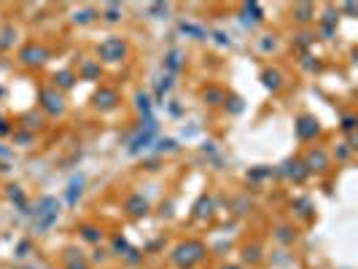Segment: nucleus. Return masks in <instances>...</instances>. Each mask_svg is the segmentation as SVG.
I'll return each instance as SVG.
<instances>
[{"label":"nucleus","instance_id":"1","mask_svg":"<svg viewBox=\"0 0 358 269\" xmlns=\"http://www.w3.org/2000/svg\"><path fill=\"white\" fill-rule=\"evenodd\" d=\"M57 216H60V202H57L54 197H43L41 202L35 205V213H33V229L35 232H46Z\"/></svg>","mask_w":358,"mask_h":269},{"label":"nucleus","instance_id":"2","mask_svg":"<svg viewBox=\"0 0 358 269\" xmlns=\"http://www.w3.org/2000/svg\"><path fill=\"white\" fill-rule=\"evenodd\" d=\"M202 258H205V245L197 243V239H188V243L178 245L175 253H173V261L181 264V266H191L197 261H202Z\"/></svg>","mask_w":358,"mask_h":269},{"label":"nucleus","instance_id":"3","mask_svg":"<svg viewBox=\"0 0 358 269\" xmlns=\"http://www.w3.org/2000/svg\"><path fill=\"white\" fill-rule=\"evenodd\" d=\"M97 54L102 57L105 62H121L127 57V43L121 41V38H116V35H111V38H105V41L100 43V49H97Z\"/></svg>","mask_w":358,"mask_h":269},{"label":"nucleus","instance_id":"4","mask_svg":"<svg viewBox=\"0 0 358 269\" xmlns=\"http://www.w3.org/2000/svg\"><path fill=\"white\" fill-rule=\"evenodd\" d=\"M156 138V121L154 119H148L146 121V129H140L135 138H132V143H129V153H140V151H146L148 146H151V140Z\"/></svg>","mask_w":358,"mask_h":269},{"label":"nucleus","instance_id":"5","mask_svg":"<svg viewBox=\"0 0 358 269\" xmlns=\"http://www.w3.org/2000/svg\"><path fill=\"white\" fill-rule=\"evenodd\" d=\"M41 102H43L46 113H51V116H60V113L65 111V100H62V94L57 89H43L41 92Z\"/></svg>","mask_w":358,"mask_h":269},{"label":"nucleus","instance_id":"6","mask_svg":"<svg viewBox=\"0 0 358 269\" xmlns=\"http://www.w3.org/2000/svg\"><path fill=\"white\" fill-rule=\"evenodd\" d=\"M19 60H22L24 65H43L46 60H49V51H46L43 46H35V43H30V46H24V49H22V54H19Z\"/></svg>","mask_w":358,"mask_h":269},{"label":"nucleus","instance_id":"7","mask_svg":"<svg viewBox=\"0 0 358 269\" xmlns=\"http://www.w3.org/2000/svg\"><path fill=\"white\" fill-rule=\"evenodd\" d=\"M318 132H320V127H318V121L313 116H299L296 119V134H299V140H313Z\"/></svg>","mask_w":358,"mask_h":269},{"label":"nucleus","instance_id":"8","mask_svg":"<svg viewBox=\"0 0 358 269\" xmlns=\"http://www.w3.org/2000/svg\"><path fill=\"white\" fill-rule=\"evenodd\" d=\"M116 102H119V94L113 89H100L94 94V108H100V111H113Z\"/></svg>","mask_w":358,"mask_h":269},{"label":"nucleus","instance_id":"9","mask_svg":"<svg viewBox=\"0 0 358 269\" xmlns=\"http://www.w3.org/2000/svg\"><path fill=\"white\" fill-rule=\"evenodd\" d=\"M283 172H286L288 178H294V180H305L307 175H310V170H307V165L305 162H286V165H283Z\"/></svg>","mask_w":358,"mask_h":269},{"label":"nucleus","instance_id":"10","mask_svg":"<svg viewBox=\"0 0 358 269\" xmlns=\"http://www.w3.org/2000/svg\"><path fill=\"white\" fill-rule=\"evenodd\" d=\"M305 165H307V170H326V167H328V156H326V151H320V148L310 151Z\"/></svg>","mask_w":358,"mask_h":269},{"label":"nucleus","instance_id":"11","mask_svg":"<svg viewBox=\"0 0 358 269\" xmlns=\"http://www.w3.org/2000/svg\"><path fill=\"white\" fill-rule=\"evenodd\" d=\"M127 210H129L132 216H146L148 213V199L143 194H132L127 199Z\"/></svg>","mask_w":358,"mask_h":269},{"label":"nucleus","instance_id":"12","mask_svg":"<svg viewBox=\"0 0 358 269\" xmlns=\"http://www.w3.org/2000/svg\"><path fill=\"white\" fill-rule=\"evenodd\" d=\"M181 33L194 38V41H207V30L200 24H194V22H181Z\"/></svg>","mask_w":358,"mask_h":269},{"label":"nucleus","instance_id":"13","mask_svg":"<svg viewBox=\"0 0 358 269\" xmlns=\"http://www.w3.org/2000/svg\"><path fill=\"white\" fill-rule=\"evenodd\" d=\"M181 51H178V49H173V51H170L167 57H164V67H167V70H170V75H173V73H178V70H181Z\"/></svg>","mask_w":358,"mask_h":269},{"label":"nucleus","instance_id":"14","mask_svg":"<svg viewBox=\"0 0 358 269\" xmlns=\"http://www.w3.org/2000/svg\"><path fill=\"white\" fill-rule=\"evenodd\" d=\"M81 186H84V178H73L70 186H68V205H75L81 197Z\"/></svg>","mask_w":358,"mask_h":269},{"label":"nucleus","instance_id":"15","mask_svg":"<svg viewBox=\"0 0 358 269\" xmlns=\"http://www.w3.org/2000/svg\"><path fill=\"white\" fill-rule=\"evenodd\" d=\"M261 81H264V86H267V89H280L283 75H280L278 70H267V73L261 75Z\"/></svg>","mask_w":358,"mask_h":269},{"label":"nucleus","instance_id":"16","mask_svg":"<svg viewBox=\"0 0 358 269\" xmlns=\"http://www.w3.org/2000/svg\"><path fill=\"white\" fill-rule=\"evenodd\" d=\"M135 102H137V111L146 116V121L151 119V100H148V94H143V92H137V97H135Z\"/></svg>","mask_w":358,"mask_h":269},{"label":"nucleus","instance_id":"17","mask_svg":"<svg viewBox=\"0 0 358 269\" xmlns=\"http://www.w3.org/2000/svg\"><path fill=\"white\" fill-rule=\"evenodd\" d=\"M294 16L299 19V22H310L313 19V6H307V3H299L294 8Z\"/></svg>","mask_w":358,"mask_h":269},{"label":"nucleus","instance_id":"18","mask_svg":"<svg viewBox=\"0 0 358 269\" xmlns=\"http://www.w3.org/2000/svg\"><path fill=\"white\" fill-rule=\"evenodd\" d=\"M54 81H57V86H62V89H70L73 81H75V75H73L70 70H62V73L54 75Z\"/></svg>","mask_w":358,"mask_h":269},{"label":"nucleus","instance_id":"19","mask_svg":"<svg viewBox=\"0 0 358 269\" xmlns=\"http://www.w3.org/2000/svg\"><path fill=\"white\" fill-rule=\"evenodd\" d=\"M170 89H173V75H164V78L159 81V86H156V100L162 102V100H164V94H167Z\"/></svg>","mask_w":358,"mask_h":269},{"label":"nucleus","instance_id":"20","mask_svg":"<svg viewBox=\"0 0 358 269\" xmlns=\"http://www.w3.org/2000/svg\"><path fill=\"white\" fill-rule=\"evenodd\" d=\"M81 237L87 239V243H100V239H102V232H100V229H94V226H84V229H81Z\"/></svg>","mask_w":358,"mask_h":269},{"label":"nucleus","instance_id":"21","mask_svg":"<svg viewBox=\"0 0 358 269\" xmlns=\"http://www.w3.org/2000/svg\"><path fill=\"white\" fill-rule=\"evenodd\" d=\"M8 199L16 202V205L24 210V194H22V189H19V186H8Z\"/></svg>","mask_w":358,"mask_h":269},{"label":"nucleus","instance_id":"22","mask_svg":"<svg viewBox=\"0 0 358 269\" xmlns=\"http://www.w3.org/2000/svg\"><path fill=\"white\" fill-rule=\"evenodd\" d=\"M94 16H97V11H94V8H84V11L75 14V22H78V24H89Z\"/></svg>","mask_w":358,"mask_h":269},{"label":"nucleus","instance_id":"23","mask_svg":"<svg viewBox=\"0 0 358 269\" xmlns=\"http://www.w3.org/2000/svg\"><path fill=\"white\" fill-rule=\"evenodd\" d=\"M14 27H6L3 33H0V49H8V46H11V41H14Z\"/></svg>","mask_w":358,"mask_h":269},{"label":"nucleus","instance_id":"24","mask_svg":"<svg viewBox=\"0 0 358 269\" xmlns=\"http://www.w3.org/2000/svg\"><path fill=\"white\" fill-rule=\"evenodd\" d=\"M84 75H87V78H97L100 75V65H94V62H87L84 65V70H81Z\"/></svg>","mask_w":358,"mask_h":269},{"label":"nucleus","instance_id":"25","mask_svg":"<svg viewBox=\"0 0 358 269\" xmlns=\"http://www.w3.org/2000/svg\"><path fill=\"white\" fill-rule=\"evenodd\" d=\"M205 100H210L213 105H218V102L224 100V92H221V89H207V92H205Z\"/></svg>","mask_w":358,"mask_h":269},{"label":"nucleus","instance_id":"26","mask_svg":"<svg viewBox=\"0 0 358 269\" xmlns=\"http://www.w3.org/2000/svg\"><path fill=\"white\" fill-rule=\"evenodd\" d=\"M68 253H70V256H68V269H89L87 264L81 261V258L75 261V251H68Z\"/></svg>","mask_w":358,"mask_h":269},{"label":"nucleus","instance_id":"27","mask_svg":"<svg viewBox=\"0 0 358 269\" xmlns=\"http://www.w3.org/2000/svg\"><path fill=\"white\" fill-rule=\"evenodd\" d=\"M119 16H121V8L119 6H108L105 8V19H108V22H119Z\"/></svg>","mask_w":358,"mask_h":269},{"label":"nucleus","instance_id":"28","mask_svg":"<svg viewBox=\"0 0 358 269\" xmlns=\"http://www.w3.org/2000/svg\"><path fill=\"white\" fill-rule=\"evenodd\" d=\"M156 146H159V148H156L159 153H162V151H175V140H170V138H167V140H159Z\"/></svg>","mask_w":358,"mask_h":269},{"label":"nucleus","instance_id":"29","mask_svg":"<svg viewBox=\"0 0 358 269\" xmlns=\"http://www.w3.org/2000/svg\"><path fill=\"white\" fill-rule=\"evenodd\" d=\"M278 239H280V243H291V239H294V234H291V229L283 226L280 232H278Z\"/></svg>","mask_w":358,"mask_h":269},{"label":"nucleus","instance_id":"30","mask_svg":"<svg viewBox=\"0 0 358 269\" xmlns=\"http://www.w3.org/2000/svg\"><path fill=\"white\" fill-rule=\"evenodd\" d=\"M342 129H345V132H353V129H355V116H345V119H342Z\"/></svg>","mask_w":358,"mask_h":269},{"label":"nucleus","instance_id":"31","mask_svg":"<svg viewBox=\"0 0 358 269\" xmlns=\"http://www.w3.org/2000/svg\"><path fill=\"white\" fill-rule=\"evenodd\" d=\"M27 253H30V243L24 239V243H19V248H16V256H19V258H24Z\"/></svg>","mask_w":358,"mask_h":269},{"label":"nucleus","instance_id":"32","mask_svg":"<svg viewBox=\"0 0 358 269\" xmlns=\"http://www.w3.org/2000/svg\"><path fill=\"white\" fill-rule=\"evenodd\" d=\"M113 251H129V245L121 237H116V239H113Z\"/></svg>","mask_w":358,"mask_h":269},{"label":"nucleus","instance_id":"33","mask_svg":"<svg viewBox=\"0 0 358 269\" xmlns=\"http://www.w3.org/2000/svg\"><path fill=\"white\" fill-rule=\"evenodd\" d=\"M245 258H248V261H256V258H259V248H248V251H245Z\"/></svg>","mask_w":358,"mask_h":269},{"label":"nucleus","instance_id":"34","mask_svg":"<svg viewBox=\"0 0 358 269\" xmlns=\"http://www.w3.org/2000/svg\"><path fill=\"white\" fill-rule=\"evenodd\" d=\"M261 49H264V51L275 49V38H272V41H269V35H267V38H264V41H261Z\"/></svg>","mask_w":358,"mask_h":269},{"label":"nucleus","instance_id":"35","mask_svg":"<svg viewBox=\"0 0 358 269\" xmlns=\"http://www.w3.org/2000/svg\"><path fill=\"white\" fill-rule=\"evenodd\" d=\"M269 172H272V170H253V172H251V178H267Z\"/></svg>","mask_w":358,"mask_h":269},{"label":"nucleus","instance_id":"36","mask_svg":"<svg viewBox=\"0 0 358 269\" xmlns=\"http://www.w3.org/2000/svg\"><path fill=\"white\" fill-rule=\"evenodd\" d=\"M310 41H313V35H307V33H301V35H299V43H301V46H307Z\"/></svg>","mask_w":358,"mask_h":269},{"label":"nucleus","instance_id":"37","mask_svg":"<svg viewBox=\"0 0 358 269\" xmlns=\"http://www.w3.org/2000/svg\"><path fill=\"white\" fill-rule=\"evenodd\" d=\"M337 156H339V159H347V156H350V148H339Z\"/></svg>","mask_w":358,"mask_h":269},{"label":"nucleus","instance_id":"38","mask_svg":"<svg viewBox=\"0 0 358 269\" xmlns=\"http://www.w3.org/2000/svg\"><path fill=\"white\" fill-rule=\"evenodd\" d=\"M8 132H11V129H8V124L3 121V124H0V134H8Z\"/></svg>","mask_w":358,"mask_h":269},{"label":"nucleus","instance_id":"39","mask_svg":"<svg viewBox=\"0 0 358 269\" xmlns=\"http://www.w3.org/2000/svg\"><path fill=\"white\" fill-rule=\"evenodd\" d=\"M0 156H8V148H0Z\"/></svg>","mask_w":358,"mask_h":269},{"label":"nucleus","instance_id":"40","mask_svg":"<svg viewBox=\"0 0 358 269\" xmlns=\"http://www.w3.org/2000/svg\"><path fill=\"white\" fill-rule=\"evenodd\" d=\"M224 269H237V266H224Z\"/></svg>","mask_w":358,"mask_h":269},{"label":"nucleus","instance_id":"41","mask_svg":"<svg viewBox=\"0 0 358 269\" xmlns=\"http://www.w3.org/2000/svg\"><path fill=\"white\" fill-rule=\"evenodd\" d=\"M0 94H3V89H0Z\"/></svg>","mask_w":358,"mask_h":269},{"label":"nucleus","instance_id":"42","mask_svg":"<svg viewBox=\"0 0 358 269\" xmlns=\"http://www.w3.org/2000/svg\"><path fill=\"white\" fill-rule=\"evenodd\" d=\"M0 124H3V119H0Z\"/></svg>","mask_w":358,"mask_h":269}]
</instances>
